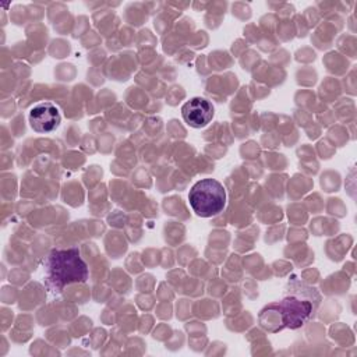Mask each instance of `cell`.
<instances>
[{
  "instance_id": "5b68a950",
  "label": "cell",
  "mask_w": 357,
  "mask_h": 357,
  "mask_svg": "<svg viewBox=\"0 0 357 357\" xmlns=\"http://www.w3.org/2000/svg\"><path fill=\"white\" fill-rule=\"evenodd\" d=\"M213 113H215V109L212 103L201 96L191 98L181 107V116L184 121L194 128H201L208 126L213 117Z\"/></svg>"
},
{
  "instance_id": "3957f363",
  "label": "cell",
  "mask_w": 357,
  "mask_h": 357,
  "mask_svg": "<svg viewBox=\"0 0 357 357\" xmlns=\"http://www.w3.org/2000/svg\"><path fill=\"white\" fill-rule=\"evenodd\" d=\"M273 305L279 310L283 326L290 329H297L304 325V322L311 317L314 311L311 298H300L294 294L284 297L279 304Z\"/></svg>"
},
{
  "instance_id": "6da1fadb",
  "label": "cell",
  "mask_w": 357,
  "mask_h": 357,
  "mask_svg": "<svg viewBox=\"0 0 357 357\" xmlns=\"http://www.w3.org/2000/svg\"><path fill=\"white\" fill-rule=\"evenodd\" d=\"M88 279V265L77 247L53 250L45 261V283L54 293L73 283H84Z\"/></svg>"
},
{
  "instance_id": "277c9868",
  "label": "cell",
  "mask_w": 357,
  "mask_h": 357,
  "mask_svg": "<svg viewBox=\"0 0 357 357\" xmlns=\"http://www.w3.org/2000/svg\"><path fill=\"white\" fill-rule=\"evenodd\" d=\"M29 124L36 132H50L60 124V112L52 102H43L35 105L29 110Z\"/></svg>"
},
{
  "instance_id": "7a4b0ae2",
  "label": "cell",
  "mask_w": 357,
  "mask_h": 357,
  "mask_svg": "<svg viewBox=\"0 0 357 357\" xmlns=\"http://www.w3.org/2000/svg\"><path fill=\"white\" fill-rule=\"evenodd\" d=\"M188 201L195 215L211 218L223 211L226 205V191L220 181L215 178H202L191 187Z\"/></svg>"
}]
</instances>
